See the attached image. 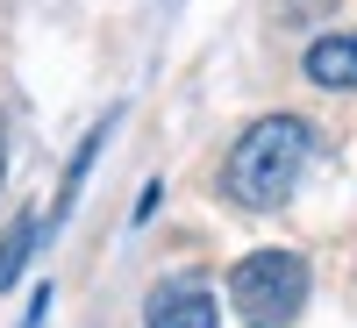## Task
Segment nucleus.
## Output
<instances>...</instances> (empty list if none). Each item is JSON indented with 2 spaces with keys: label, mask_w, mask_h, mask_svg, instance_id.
Masks as SVG:
<instances>
[{
  "label": "nucleus",
  "mask_w": 357,
  "mask_h": 328,
  "mask_svg": "<svg viewBox=\"0 0 357 328\" xmlns=\"http://www.w3.org/2000/svg\"><path fill=\"white\" fill-rule=\"evenodd\" d=\"M307 157H314V129L301 114H257V122L236 136L229 164H222V193L236 207H250V214H272V207L293 200Z\"/></svg>",
  "instance_id": "nucleus-1"
},
{
  "label": "nucleus",
  "mask_w": 357,
  "mask_h": 328,
  "mask_svg": "<svg viewBox=\"0 0 357 328\" xmlns=\"http://www.w3.org/2000/svg\"><path fill=\"white\" fill-rule=\"evenodd\" d=\"M29 243H36V221L22 214V221H15L8 235H0V292H8V286L22 279V257H29Z\"/></svg>",
  "instance_id": "nucleus-5"
},
{
  "label": "nucleus",
  "mask_w": 357,
  "mask_h": 328,
  "mask_svg": "<svg viewBox=\"0 0 357 328\" xmlns=\"http://www.w3.org/2000/svg\"><path fill=\"white\" fill-rule=\"evenodd\" d=\"M307 79L329 86V93H350L357 86V29H336V36L307 43Z\"/></svg>",
  "instance_id": "nucleus-4"
},
{
  "label": "nucleus",
  "mask_w": 357,
  "mask_h": 328,
  "mask_svg": "<svg viewBox=\"0 0 357 328\" xmlns=\"http://www.w3.org/2000/svg\"><path fill=\"white\" fill-rule=\"evenodd\" d=\"M229 300L250 328L293 321L307 300V257L301 250H250L243 264H229Z\"/></svg>",
  "instance_id": "nucleus-2"
},
{
  "label": "nucleus",
  "mask_w": 357,
  "mask_h": 328,
  "mask_svg": "<svg viewBox=\"0 0 357 328\" xmlns=\"http://www.w3.org/2000/svg\"><path fill=\"white\" fill-rule=\"evenodd\" d=\"M143 328H215V292L193 279H165L143 300Z\"/></svg>",
  "instance_id": "nucleus-3"
},
{
  "label": "nucleus",
  "mask_w": 357,
  "mask_h": 328,
  "mask_svg": "<svg viewBox=\"0 0 357 328\" xmlns=\"http://www.w3.org/2000/svg\"><path fill=\"white\" fill-rule=\"evenodd\" d=\"M0 178H8V129H0Z\"/></svg>",
  "instance_id": "nucleus-6"
}]
</instances>
